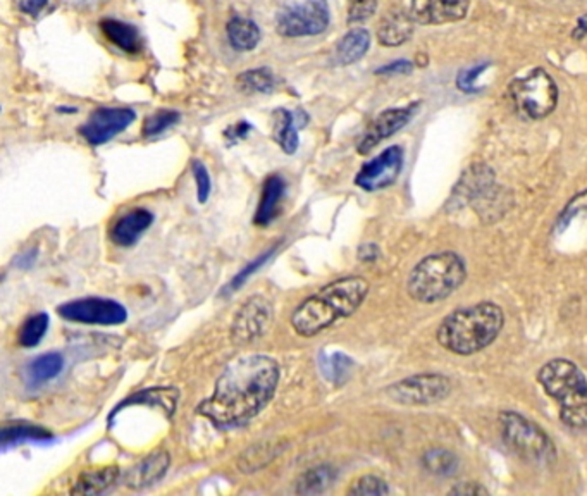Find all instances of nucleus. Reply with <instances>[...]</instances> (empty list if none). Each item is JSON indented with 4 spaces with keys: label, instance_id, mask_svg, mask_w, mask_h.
Wrapping results in <instances>:
<instances>
[{
    "label": "nucleus",
    "instance_id": "nucleus-1",
    "mask_svg": "<svg viewBox=\"0 0 587 496\" xmlns=\"http://www.w3.org/2000/svg\"><path fill=\"white\" fill-rule=\"evenodd\" d=\"M278 383L280 366L273 357H240L223 370L212 396L199 405L197 412L217 427L243 426L271 403Z\"/></svg>",
    "mask_w": 587,
    "mask_h": 496
},
{
    "label": "nucleus",
    "instance_id": "nucleus-2",
    "mask_svg": "<svg viewBox=\"0 0 587 496\" xmlns=\"http://www.w3.org/2000/svg\"><path fill=\"white\" fill-rule=\"evenodd\" d=\"M369 293V283L360 276L336 280L308 297L291 315V326L300 337H315L341 319L357 313Z\"/></svg>",
    "mask_w": 587,
    "mask_h": 496
},
{
    "label": "nucleus",
    "instance_id": "nucleus-3",
    "mask_svg": "<svg viewBox=\"0 0 587 496\" xmlns=\"http://www.w3.org/2000/svg\"><path fill=\"white\" fill-rule=\"evenodd\" d=\"M503 324V311L496 304L481 302L450 313L437 329V341L452 354L472 355L496 340Z\"/></svg>",
    "mask_w": 587,
    "mask_h": 496
},
{
    "label": "nucleus",
    "instance_id": "nucleus-4",
    "mask_svg": "<svg viewBox=\"0 0 587 496\" xmlns=\"http://www.w3.org/2000/svg\"><path fill=\"white\" fill-rule=\"evenodd\" d=\"M537 381L560 405V419L568 427H586L587 383L579 367L567 359H553L539 369Z\"/></svg>",
    "mask_w": 587,
    "mask_h": 496
},
{
    "label": "nucleus",
    "instance_id": "nucleus-5",
    "mask_svg": "<svg viewBox=\"0 0 587 496\" xmlns=\"http://www.w3.org/2000/svg\"><path fill=\"white\" fill-rule=\"evenodd\" d=\"M465 278V262L453 252H441L422 259L412 269L407 291L420 304H436L453 295Z\"/></svg>",
    "mask_w": 587,
    "mask_h": 496
},
{
    "label": "nucleus",
    "instance_id": "nucleus-6",
    "mask_svg": "<svg viewBox=\"0 0 587 496\" xmlns=\"http://www.w3.org/2000/svg\"><path fill=\"white\" fill-rule=\"evenodd\" d=\"M510 97L522 114L533 119H542L558 104V88L555 79L544 69L536 68L526 77L511 81Z\"/></svg>",
    "mask_w": 587,
    "mask_h": 496
},
{
    "label": "nucleus",
    "instance_id": "nucleus-7",
    "mask_svg": "<svg viewBox=\"0 0 587 496\" xmlns=\"http://www.w3.org/2000/svg\"><path fill=\"white\" fill-rule=\"evenodd\" d=\"M501 436L524 459L533 462H550L557 451L550 436L534 424L517 412H503L500 416Z\"/></svg>",
    "mask_w": 587,
    "mask_h": 496
},
{
    "label": "nucleus",
    "instance_id": "nucleus-8",
    "mask_svg": "<svg viewBox=\"0 0 587 496\" xmlns=\"http://www.w3.org/2000/svg\"><path fill=\"white\" fill-rule=\"evenodd\" d=\"M452 392V381L441 374H415L387 386L386 394L400 405H431Z\"/></svg>",
    "mask_w": 587,
    "mask_h": 496
},
{
    "label": "nucleus",
    "instance_id": "nucleus-9",
    "mask_svg": "<svg viewBox=\"0 0 587 496\" xmlns=\"http://www.w3.org/2000/svg\"><path fill=\"white\" fill-rule=\"evenodd\" d=\"M57 313L71 322L94 324V326H119L126 322L128 311L112 298L86 297L62 304Z\"/></svg>",
    "mask_w": 587,
    "mask_h": 496
},
{
    "label": "nucleus",
    "instance_id": "nucleus-10",
    "mask_svg": "<svg viewBox=\"0 0 587 496\" xmlns=\"http://www.w3.org/2000/svg\"><path fill=\"white\" fill-rule=\"evenodd\" d=\"M330 27V5L326 0H306V4L284 9L278 16V33L288 38L314 37Z\"/></svg>",
    "mask_w": 587,
    "mask_h": 496
},
{
    "label": "nucleus",
    "instance_id": "nucleus-11",
    "mask_svg": "<svg viewBox=\"0 0 587 496\" xmlns=\"http://www.w3.org/2000/svg\"><path fill=\"white\" fill-rule=\"evenodd\" d=\"M273 305L264 297H250L234 313L231 324V340L236 345H249L258 340L273 322Z\"/></svg>",
    "mask_w": 587,
    "mask_h": 496
},
{
    "label": "nucleus",
    "instance_id": "nucleus-12",
    "mask_svg": "<svg viewBox=\"0 0 587 496\" xmlns=\"http://www.w3.org/2000/svg\"><path fill=\"white\" fill-rule=\"evenodd\" d=\"M135 119V110L126 107H101L90 114L77 133L90 145H103L116 138L119 133L128 130Z\"/></svg>",
    "mask_w": 587,
    "mask_h": 496
},
{
    "label": "nucleus",
    "instance_id": "nucleus-13",
    "mask_svg": "<svg viewBox=\"0 0 587 496\" xmlns=\"http://www.w3.org/2000/svg\"><path fill=\"white\" fill-rule=\"evenodd\" d=\"M402 166H404L402 147H389L381 156L363 164V167L358 171L355 183L367 191L383 190L396 182Z\"/></svg>",
    "mask_w": 587,
    "mask_h": 496
},
{
    "label": "nucleus",
    "instance_id": "nucleus-14",
    "mask_svg": "<svg viewBox=\"0 0 587 496\" xmlns=\"http://www.w3.org/2000/svg\"><path fill=\"white\" fill-rule=\"evenodd\" d=\"M470 0H412L410 16L420 25H446L465 18Z\"/></svg>",
    "mask_w": 587,
    "mask_h": 496
},
{
    "label": "nucleus",
    "instance_id": "nucleus-15",
    "mask_svg": "<svg viewBox=\"0 0 587 496\" xmlns=\"http://www.w3.org/2000/svg\"><path fill=\"white\" fill-rule=\"evenodd\" d=\"M417 104L410 105V107H402V109H387L381 112L363 133L360 143H358V152L360 154H367L371 152L376 145H379L383 140L389 138L391 134L398 133L402 130L412 116L415 114Z\"/></svg>",
    "mask_w": 587,
    "mask_h": 496
},
{
    "label": "nucleus",
    "instance_id": "nucleus-16",
    "mask_svg": "<svg viewBox=\"0 0 587 496\" xmlns=\"http://www.w3.org/2000/svg\"><path fill=\"white\" fill-rule=\"evenodd\" d=\"M171 464L167 451H153L133 466L125 476V484L131 490H145L162 481Z\"/></svg>",
    "mask_w": 587,
    "mask_h": 496
},
{
    "label": "nucleus",
    "instance_id": "nucleus-17",
    "mask_svg": "<svg viewBox=\"0 0 587 496\" xmlns=\"http://www.w3.org/2000/svg\"><path fill=\"white\" fill-rule=\"evenodd\" d=\"M153 214L147 209H135L116 221L110 230V240L119 247H133L152 226Z\"/></svg>",
    "mask_w": 587,
    "mask_h": 496
},
{
    "label": "nucleus",
    "instance_id": "nucleus-18",
    "mask_svg": "<svg viewBox=\"0 0 587 496\" xmlns=\"http://www.w3.org/2000/svg\"><path fill=\"white\" fill-rule=\"evenodd\" d=\"M179 392L176 388H167V386H157V388H149L143 392L131 394L128 398H125V402H121L110 414L109 420L116 418V414L125 409V407H131V405H149V407H159L162 409L167 416L175 414L176 411V403H178Z\"/></svg>",
    "mask_w": 587,
    "mask_h": 496
},
{
    "label": "nucleus",
    "instance_id": "nucleus-19",
    "mask_svg": "<svg viewBox=\"0 0 587 496\" xmlns=\"http://www.w3.org/2000/svg\"><path fill=\"white\" fill-rule=\"evenodd\" d=\"M121 470L118 466H105L83 470L69 490L71 495H101L119 479Z\"/></svg>",
    "mask_w": 587,
    "mask_h": 496
},
{
    "label": "nucleus",
    "instance_id": "nucleus-20",
    "mask_svg": "<svg viewBox=\"0 0 587 496\" xmlns=\"http://www.w3.org/2000/svg\"><path fill=\"white\" fill-rule=\"evenodd\" d=\"M413 23L415 21L412 20V16L404 11L386 14L378 31L379 44L386 47H396L409 42L410 37L413 35Z\"/></svg>",
    "mask_w": 587,
    "mask_h": 496
},
{
    "label": "nucleus",
    "instance_id": "nucleus-21",
    "mask_svg": "<svg viewBox=\"0 0 587 496\" xmlns=\"http://www.w3.org/2000/svg\"><path fill=\"white\" fill-rule=\"evenodd\" d=\"M284 190H286V184L280 176H271L265 180L264 188H262L260 204L257 209L256 224L265 226L274 221V217L281 210L280 206H281L282 197H284Z\"/></svg>",
    "mask_w": 587,
    "mask_h": 496
},
{
    "label": "nucleus",
    "instance_id": "nucleus-22",
    "mask_svg": "<svg viewBox=\"0 0 587 496\" xmlns=\"http://www.w3.org/2000/svg\"><path fill=\"white\" fill-rule=\"evenodd\" d=\"M47 440H52L51 431L31 422L18 420L0 426V448L26 443V442H47Z\"/></svg>",
    "mask_w": 587,
    "mask_h": 496
},
{
    "label": "nucleus",
    "instance_id": "nucleus-23",
    "mask_svg": "<svg viewBox=\"0 0 587 496\" xmlns=\"http://www.w3.org/2000/svg\"><path fill=\"white\" fill-rule=\"evenodd\" d=\"M62 369H64V357L61 354L57 352L44 354L37 357L33 362H29V366L26 369L28 385H31L33 388L42 386L52 381L53 378H57L62 372Z\"/></svg>",
    "mask_w": 587,
    "mask_h": 496
},
{
    "label": "nucleus",
    "instance_id": "nucleus-24",
    "mask_svg": "<svg viewBox=\"0 0 587 496\" xmlns=\"http://www.w3.org/2000/svg\"><path fill=\"white\" fill-rule=\"evenodd\" d=\"M371 47V35L363 28L348 31L336 47V59L341 66H348L360 61Z\"/></svg>",
    "mask_w": 587,
    "mask_h": 496
},
{
    "label": "nucleus",
    "instance_id": "nucleus-25",
    "mask_svg": "<svg viewBox=\"0 0 587 496\" xmlns=\"http://www.w3.org/2000/svg\"><path fill=\"white\" fill-rule=\"evenodd\" d=\"M101 29L109 42H112L125 53H136L142 47L140 33L133 25L118 20H103L101 21Z\"/></svg>",
    "mask_w": 587,
    "mask_h": 496
},
{
    "label": "nucleus",
    "instance_id": "nucleus-26",
    "mask_svg": "<svg viewBox=\"0 0 587 496\" xmlns=\"http://www.w3.org/2000/svg\"><path fill=\"white\" fill-rule=\"evenodd\" d=\"M228 38L232 49L240 53L254 51L260 42V29L252 20L234 16L228 23Z\"/></svg>",
    "mask_w": 587,
    "mask_h": 496
},
{
    "label": "nucleus",
    "instance_id": "nucleus-27",
    "mask_svg": "<svg viewBox=\"0 0 587 496\" xmlns=\"http://www.w3.org/2000/svg\"><path fill=\"white\" fill-rule=\"evenodd\" d=\"M336 472L331 466H317L306 470L297 483V493L300 495H317L324 493L332 484Z\"/></svg>",
    "mask_w": 587,
    "mask_h": 496
},
{
    "label": "nucleus",
    "instance_id": "nucleus-28",
    "mask_svg": "<svg viewBox=\"0 0 587 496\" xmlns=\"http://www.w3.org/2000/svg\"><path fill=\"white\" fill-rule=\"evenodd\" d=\"M274 140L286 154H295L298 149V133L293 125V116L288 110L280 109L274 114Z\"/></svg>",
    "mask_w": 587,
    "mask_h": 496
},
{
    "label": "nucleus",
    "instance_id": "nucleus-29",
    "mask_svg": "<svg viewBox=\"0 0 587 496\" xmlns=\"http://www.w3.org/2000/svg\"><path fill=\"white\" fill-rule=\"evenodd\" d=\"M49 322H51L49 313H38L28 317L18 333L20 345L25 348H33V346L40 345V341L44 340V337L47 335Z\"/></svg>",
    "mask_w": 587,
    "mask_h": 496
},
{
    "label": "nucleus",
    "instance_id": "nucleus-30",
    "mask_svg": "<svg viewBox=\"0 0 587 496\" xmlns=\"http://www.w3.org/2000/svg\"><path fill=\"white\" fill-rule=\"evenodd\" d=\"M422 464L426 469L436 476H452L457 472L459 459L453 451H448L443 448H433L424 453Z\"/></svg>",
    "mask_w": 587,
    "mask_h": 496
},
{
    "label": "nucleus",
    "instance_id": "nucleus-31",
    "mask_svg": "<svg viewBox=\"0 0 587 496\" xmlns=\"http://www.w3.org/2000/svg\"><path fill=\"white\" fill-rule=\"evenodd\" d=\"M276 453H278V450L274 448V444L262 443L258 446H252L250 450L241 453V457L238 460V468L241 472H254V470L264 468L269 460H273L276 457Z\"/></svg>",
    "mask_w": 587,
    "mask_h": 496
},
{
    "label": "nucleus",
    "instance_id": "nucleus-32",
    "mask_svg": "<svg viewBox=\"0 0 587 496\" xmlns=\"http://www.w3.org/2000/svg\"><path fill=\"white\" fill-rule=\"evenodd\" d=\"M238 86L250 94H269L274 88V77L267 68L250 69L238 77Z\"/></svg>",
    "mask_w": 587,
    "mask_h": 496
},
{
    "label": "nucleus",
    "instance_id": "nucleus-33",
    "mask_svg": "<svg viewBox=\"0 0 587 496\" xmlns=\"http://www.w3.org/2000/svg\"><path fill=\"white\" fill-rule=\"evenodd\" d=\"M179 119H181V116L176 110H159L143 121L142 134H143V138H155V136L162 134L167 128L175 126Z\"/></svg>",
    "mask_w": 587,
    "mask_h": 496
},
{
    "label": "nucleus",
    "instance_id": "nucleus-34",
    "mask_svg": "<svg viewBox=\"0 0 587 496\" xmlns=\"http://www.w3.org/2000/svg\"><path fill=\"white\" fill-rule=\"evenodd\" d=\"M352 366L354 362L350 361V357L343 354H332L331 357H326V361L322 359L324 376H328L334 383H343V379L350 374Z\"/></svg>",
    "mask_w": 587,
    "mask_h": 496
},
{
    "label": "nucleus",
    "instance_id": "nucleus-35",
    "mask_svg": "<svg viewBox=\"0 0 587 496\" xmlns=\"http://www.w3.org/2000/svg\"><path fill=\"white\" fill-rule=\"evenodd\" d=\"M387 493H389V488H387V484L384 483L383 479L376 477V476H371V474L358 477L357 481L348 488V495L383 496L387 495Z\"/></svg>",
    "mask_w": 587,
    "mask_h": 496
},
{
    "label": "nucleus",
    "instance_id": "nucleus-36",
    "mask_svg": "<svg viewBox=\"0 0 587 496\" xmlns=\"http://www.w3.org/2000/svg\"><path fill=\"white\" fill-rule=\"evenodd\" d=\"M378 0H352L348 9V23H360L374 14Z\"/></svg>",
    "mask_w": 587,
    "mask_h": 496
},
{
    "label": "nucleus",
    "instance_id": "nucleus-37",
    "mask_svg": "<svg viewBox=\"0 0 587 496\" xmlns=\"http://www.w3.org/2000/svg\"><path fill=\"white\" fill-rule=\"evenodd\" d=\"M193 176H195V182H197V191H199V202L200 204H205L208 200V195H210V176H208V171L205 167L202 162L195 160L193 162Z\"/></svg>",
    "mask_w": 587,
    "mask_h": 496
},
{
    "label": "nucleus",
    "instance_id": "nucleus-38",
    "mask_svg": "<svg viewBox=\"0 0 587 496\" xmlns=\"http://www.w3.org/2000/svg\"><path fill=\"white\" fill-rule=\"evenodd\" d=\"M485 66H479V68H472V69H469V71H461V73L459 75V79H457L460 90H463V92H469V94H472V92H477V86H476V79L479 78V77L483 75V71H485Z\"/></svg>",
    "mask_w": 587,
    "mask_h": 496
},
{
    "label": "nucleus",
    "instance_id": "nucleus-39",
    "mask_svg": "<svg viewBox=\"0 0 587 496\" xmlns=\"http://www.w3.org/2000/svg\"><path fill=\"white\" fill-rule=\"evenodd\" d=\"M269 256H271V252H267V254H264L262 257H258L257 261L252 262V264H249L230 283V287H228V291H236L238 288L241 287L249 278H250V274H254L256 272L257 269L264 264V262L267 261L269 259Z\"/></svg>",
    "mask_w": 587,
    "mask_h": 496
},
{
    "label": "nucleus",
    "instance_id": "nucleus-40",
    "mask_svg": "<svg viewBox=\"0 0 587 496\" xmlns=\"http://www.w3.org/2000/svg\"><path fill=\"white\" fill-rule=\"evenodd\" d=\"M450 493L452 495H487L489 492L485 490V486H481V484H477V483H472V481H469V483H461V484H459V486H455L453 490H450Z\"/></svg>",
    "mask_w": 587,
    "mask_h": 496
},
{
    "label": "nucleus",
    "instance_id": "nucleus-41",
    "mask_svg": "<svg viewBox=\"0 0 587 496\" xmlns=\"http://www.w3.org/2000/svg\"><path fill=\"white\" fill-rule=\"evenodd\" d=\"M47 4L49 0H20V9L29 16H38Z\"/></svg>",
    "mask_w": 587,
    "mask_h": 496
},
{
    "label": "nucleus",
    "instance_id": "nucleus-42",
    "mask_svg": "<svg viewBox=\"0 0 587 496\" xmlns=\"http://www.w3.org/2000/svg\"><path fill=\"white\" fill-rule=\"evenodd\" d=\"M412 69V62L409 61H396L393 64H387L384 68H379V75H393V73H409Z\"/></svg>",
    "mask_w": 587,
    "mask_h": 496
},
{
    "label": "nucleus",
    "instance_id": "nucleus-43",
    "mask_svg": "<svg viewBox=\"0 0 587 496\" xmlns=\"http://www.w3.org/2000/svg\"><path fill=\"white\" fill-rule=\"evenodd\" d=\"M358 257H360V261H376V259L379 257V250H378L376 245H363V247L360 248Z\"/></svg>",
    "mask_w": 587,
    "mask_h": 496
},
{
    "label": "nucleus",
    "instance_id": "nucleus-44",
    "mask_svg": "<svg viewBox=\"0 0 587 496\" xmlns=\"http://www.w3.org/2000/svg\"><path fill=\"white\" fill-rule=\"evenodd\" d=\"M584 35H586V20H584V18H581V20H579V27H577V31H574V37H575L577 40H583V38H584Z\"/></svg>",
    "mask_w": 587,
    "mask_h": 496
}]
</instances>
